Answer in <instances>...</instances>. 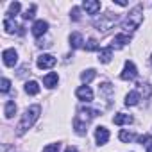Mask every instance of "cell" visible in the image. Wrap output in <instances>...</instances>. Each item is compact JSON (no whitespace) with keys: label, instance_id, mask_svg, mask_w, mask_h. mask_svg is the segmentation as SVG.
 <instances>
[{"label":"cell","instance_id":"6da1fadb","mask_svg":"<svg viewBox=\"0 0 152 152\" xmlns=\"http://www.w3.org/2000/svg\"><path fill=\"white\" fill-rule=\"evenodd\" d=\"M95 116H99V111H97V109H91V107H81L79 113L75 115V118H73V129H75V132H77L79 136H84L86 131H88L90 122H91Z\"/></svg>","mask_w":152,"mask_h":152},{"label":"cell","instance_id":"7a4b0ae2","mask_svg":"<svg viewBox=\"0 0 152 152\" xmlns=\"http://www.w3.org/2000/svg\"><path fill=\"white\" fill-rule=\"evenodd\" d=\"M39 113H41V107H39V106H31V107H27L25 113H23V116H22V120H20V124H18V127H16V134H18V136H23V134L36 124V120L39 118Z\"/></svg>","mask_w":152,"mask_h":152},{"label":"cell","instance_id":"3957f363","mask_svg":"<svg viewBox=\"0 0 152 152\" xmlns=\"http://www.w3.org/2000/svg\"><path fill=\"white\" fill-rule=\"evenodd\" d=\"M141 22H143V6L138 4V6L127 15V18L122 22V31H124V34L134 32V31L141 25Z\"/></svg>","mask_w":152,"mask_h":152},{"label":"cell","instance_id":"277c9868","mask_svg":"<svg viewBox=\"0 0 152 152\" xmlns=\"http://www.w3.org/2000/svg\"><path fill=\"white\" fill-rule=\"evenodd\" d=\"M118 20H120V16L116 13H106V15H100V18L95 20V27H97V31L107 32Z\"/></svg>","mask_w":152,"mask_h":152},{"label":"cell","instance_id":"5b68a950","mask_svg":"<svg viewBox=\"0 0 152 152\" xmlns=\"http://www.w3.org/2000/svg\"><path fill=\"white\" fill-rule=\"evenodd\" d=\"M120 77L124 81H134L138 77V70H136L132 61H125V66H124V72L120 73Z\"/></svg>","mask_w":152,"mask_h":152},{"label":"cell","instance_id":"8992f818","mask_svg":"<svg viewBox=\"0 0 152 152\" xmlns=\"http://www.w3.org/2000/svg\"><path fill=\"white\" fill-rule=\"evenodd\" d=\"M4 29H6L7 34H13V32L23 34V27H20L16 22H13V16H6V18H4Z\"/></svg>","mask_w":152,"mask_h":152},{"label":"cell","instance_id":"52a82bcc","mask_svg":"<svg viewBox=\"0 0 152 152\" xmlns=\"http://www.w3.org/2000/svg\"><path fill=\"white\" fill-rule=\"evenodd\" d=\"M2 57H4V64H6V66H15V64L18 63V52H16L15 48L4 50Z\"/></svg>","mask_w":152,"mask_h":152},{"label":"cell","instance_id":"ba28073f","mask_svg":"<svg viewBox=\"0 0 152 152\" xmlns=\"http://www.w3.org/2000/svg\"><path fill=\"white\" fill-rule=\"evenodd\" d=\"M56 57L52 56V54H43V56H39L38 57V68H41V70H45V68H52L54 64H56Z\"/></svg>","mask_w":152,"mask_h":152},{"label":"cell","instance_id":"9c48e42d","mask_svg":"<svg viewBox=\"0 0 152 152\" xmlns=\"http://www.w3.org/2000/svg\"><path fill=\"white\" fill-rule=\"evenodd\" d=\"M75 95H77V99L83 100V102H91V100H93V91H91L90 86H81V88H77Z\"/></svg>","mask_w":152,"mask_h":152},{"label":"cell","instance_id":"30bf717a","mask_svg":"<svg viewBox=\"0 0 152 152\" xmlns=\"http://www.w3.org/2000/svg\"><path fill=\"white\" fill-rule=\"evenodd\" d=\"M129 41H131L129 34H116L113 38V41H111V48H124Z\"/></svg>","mask_w":152,"mask_h":152},{"label":"cell","instance_id":"8fae6325","mask_svg":"<svg viewBox=\"0 0 152 152\" xmlns=\"http://www.w3.org/2000/svg\"><path fill=\"white\" fill-rule=\"evenodd\" d=\"M95 140H97V143H99V145H106V143H107V140H109V131H107L106 127L99 125V127L95 129Z\"/></svg>","mask_w":152,"mask_h":152},{"label":"cell","instance_id":"7c38bea8","mask_svg":"<svg viewBox=\"0 0 152 152\" xmlns=\"http://www.w3.org/2000/svg\"><path fill=\"white\" fill-rule=\"evenodd\" d=\"M83 7L86 9V13H88V15H97V13L100 11L102 4L99 2V0H84V4H83Z\"/></svg>","mask_w":152,"mask_h":152},{"label":"cell","instance_id":"4fadbf2b","mask_svg":"<svg viewBox=\"0 0 152 152\" xmlns=\"http://www.w3.org/2000/svg\"><path fill=\"white\" fill-rule=\"evenodd\" d=\"M47 31H48V23H47L45 20H38V22L32 25V34H34L36 38H41L43 34H47Z\"/></svg>","mask_w":152,"mask_h":152},{"label":"cell","instance_id":"5bb4252c","mask_svg":"<svg viewBox=\"0 0 152 152\" xmlns=\"http://www.w3.org/2000/svg\"><path fill=\"white\" fill-rule=\"evenodd\" d=\"M113 122H115L116 125H125V124H132V122H134V118H132L131 115H125V113H118V115L113 118Z\"/></svg>","mask_w":152,"mask_h":152},{"label":"cell","instance_id":"9a60e30c","mask_svg":"<svg viewBox=\"0 0 152 152\" xmlns=\"http://www.w3.org/2000/svg\"><path fill=\"white\" fill-rule=\"evenodd\" d=\"M111 57H113V48H111V47L102 48V50L99 52V61H100V63H104V64H107V63L111 61Z\"/></svg>","mask_w":152,"mask_h":152},{"label":"cell","instance_id":"2e32d148","mask_svg":"<svg viewBox=\"0 0 152 152\" xmlns=\"http://www.w3.org/2000/svg\"><path fill=\"white\" fill-rule=\"evenodd\" d=\"M138 102H140V91L134 90L125 95V106H138Z\"/></svg>","mask_w":152,"mask_h":152},{"label":"cell","instance_id":"e0dca14e","mask_svg":"<svg viewBox=\"0 0 152 152\" xmlns=\"http://www.w3.org/2000/svg\"><path fill=\"white\" fill-rule=\"evenodd\" d=\"M57 73L56 72H52V73H48V75H45L43 77V84L47 86V88H54V86H57Z\"/></svg>","mask_w":152,"mask_h":152},{"label":"cell","instance_id":"ac0fdd59","mask_svg":"<svg viewBox=\"0 0 152 152\" xmlns=\"http://www.w3.org/2000/svg\"><path fill=\"white\" fill-rule=\"evenodd\" d=\"M83 36L79 34V32H73V34H70V47L72 48H81L83 47Z\"/></svg>","mask_w":152,"mask_h":152},{"label":"cell","instance_id":"d6986e66","mask_svg":"<svg viewBox=\"0 0 152 152\" xmlns=\"http://www.w3.org/2000/svg\"><path fill=\"white\" fill-rule=\"evenodd\" d=\"M95 75H97V72H95L93 68H88V70H84V72L81 73V81H83L84 84H88V83H91V81L95 79Z\"/></svg>","mask_w":152,"mask_h":152},{"label":"cell","instance_id":"ffe728a7","mask_svg":"<svg viewBox=\"0 0 152 152\" xmlns=\"http://www.w3.org/2000/svg\"><path fill=\"white\" fill-rule=\"evenodd\" d=\"M25 93H27V95H38V93H39V84H38L36 81H29V83L25 84Z\"/></svg>","mask_w":152,"mask_h":152},{"label":"cell","instance_id":"44dd1931","mask_svg":"<svg viewBox=\"0 0 152 152\" xmlns=\"http://www.w3.org/2000/svg\"><path fill=\"white\" fill-rule=\"evenodd\" d=\"M6 118H13L15 116V113H16V104L13 102V100H9L7 104H6Z\"/></svg>","mask_w":152,"mask_h":152},{"label":"cell","instance_id":"7402d4cb","mask_svg":"<svg viewBox=\"0 0 152 152\" xmlns=\"http://www.w3.org/2000/svg\"><path fill=\"white\" fill-rule=\"evenodd\" d=\"M118 138L124 141V143H131L134 138H136V134L134 132H129V131H120V134H118Z\"/></svg>","mask_w":152,"mask_h":152},{"label":"cell","instance_id":"603a6c76","mask_svg":"<svg viewBox=\"0 0 152 152\" xmlns=\"http://www.w3.org/2000/svg\"><path fill=\"white\" fill-rule=\"evenodd\" d=\"M84 48H86L88 52H95V50H99V41H97L95 38H90L88 43L84 45Z\"/></svg>","mask_w":152,"mask_h":152},{"label":"cell","instance_id":"cb8c5ba5","mask_svg":"<svg viewBox=\"0 0 152 152\" xmlns=\"http://www.w3.org/2000/svg\"><path fill=\"white\" fill-rule=\"evenodd\" d=\"M20 9H22V4H20V2H13V4L9 6L7 16H15V15H18V13H20Z\"/></svg>","mask_w":152,"mask_h":152},{"label":"cell","instance_id":"d4e9b609","mask_svg":"<svg viewBox=\"0 0 152 152\" xmlns=\"http://www.w3.org/2000/svg\"><path fill=\"white\" fill-rule=\"evenodd\" d=\"M138 86H140V91L143 93V97H145V99H148V97L152 95V88H150V86H148L147 83H145V84L141 83V84H138Z\"/></svg>","mask_w":152,"mask_h":152},{"label":"cell","instance_id":"484cf974","mask_svg":"<svg viewBox=\"0 0 152 152\" xmlns=\"http://www.w3.org/2000/svg\"><path fill=\"white\" fill-rule=\"evenodd\" d=\"M34 13H36V4H32L22 16H23V20H32V18H34Z\"/></svg>","mask_w":152,"mask_h":152},{"label":"cell","instance_id":"4316f807","mask_svg":"<svg viewBox=\"0 0 152 152\" xmlns=\"http://www.w3.org/2000/svg\"><path fill=\"white\" fill-rule=\"evenodd\" d=\"M0 84H2V86H0V90H2V93H7L9 90H11V81L9 79H2V83H0Z\"/></svg>","mask_w":152,"mask_h":152},{"label":"cell","instance_id":"83f0119b","mask_svg":"<svg viewBox=\"0 0 152 152\" xmlns=\"http://www.w3.org/2000/svg\"><path fill=\"white\" fill-rule=\"evenodd\" d=\"M70 16H72V20H73V22H79V20H81V9H79V7H72Z\"/></svg>","mask_w":152,"mask_h":152},{"label":"cell","instance_id":"f1b7e54d","mask_svg":"<svg viewBox=\"0 0 152 152\" xmlns=\"http://www.w3.org/2000/svg\"><path fill=\"white\" fill-rule=\"evenodd\" d=\"M138 141H140L141 145H147V147H148V145H152V136H150V134L140 136V138H138Z\"/></svg>","mask_w":152,"mask_h":152},{"label":"cell","instance_id":"f546056e","mask_svg":"<svg viewBox=\"0 0 152 152\" xmlns=\"http://www.w3.org/2000/svg\"><path fill=\"white\" fill-rule=\"evenodd\" d=\"M59 148H61V143H52V145H47L43 152H59Z\"/></svg>","mask_w":152,"mask_h":152},{"label":"cell","instance_id":"4dcf8cb0","mask_svg":"<svg viewBox=\"0 0 152 152\" xmlns=\"http://www.w3.org/2000/svg\"><path fill=\"white\" fill-rule=\"evenodd\" d=\"M115 4H118V6H122V7L127 6V2H124V0H115Z\"/></svg>","mask_w":152,"mask_h":152},{"label":"cell","instance_id":"1f68e13d","mask_svg":"<svg viewBox=\"0 0 152 152\" xmlns=\"http://www.w3.org/2000/svg\"><path fill=\"white\" fill-rule=\"evenodd\" d=\"M64 152H77V148H75V147H66Z\"/></svg>","mask_w":152,"mask_h":152},{"label":"cell","instance_id":"d6a6232c","mask_svg":"<svg viewBox=\"0 0 152 152\" xmlns=\"http://www.w3.org/2000/svg\"><path fill=\"white\" fill-rule=\"evenodd\" d=\"M147 152H152V145H148V148H147Z\"/></svg>","mask_w":152,"mask_h":152},{"label":"cell","instance_id":"836d02e7","mask_svg":"<svg viewBox=\"0 0 152 152\" xmlns=\"http://www.w3.org/2000/svg\"><path fill=\"white\" fill-rule=\"evenodd\" d=\"M150 61H152V57H150Z\"/></svg>","mask_w":152,"mask_h":152}]
</instances>
